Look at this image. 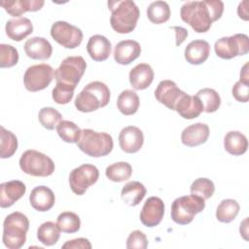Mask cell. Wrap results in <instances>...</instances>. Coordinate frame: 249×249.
<instances>
[{"label":"cell","mask_w":249,"mask_h":249,"mask_svg":"<svg viewBox=\"0 0 249 249\" xmlns=\"http://www.w3.org/2000/svg\"><path fill=\"white\" fill-rule=\"evenodd\" d=\"M61 114L53 107H43L38 114L40 124L49 130H53L61 121Z\"/></svg>","instance_id":"obj_39"},{"label":"cell","mask_w":249,"mask_h":249,"mask_svg":"<svg viewBox=\"0 0 249 249\" xmlns=\"http://www.w3.org/2000/svg\"><path fill=\"white\" fill-rule=\"evenodd\" d=\"M164 214V203L158 196L149 197L140 212V221L141 223L149 228L158 226Z\"/></svg>","instance_id":"obj_13"},{"label":"cell","mask_w":249,"mask_h":249,"mask_svg":"<svg viewBox=\"0 0 249 249\" xmlns=\"http://www.w3.org/2000/svg\"><path fill=\"white\" fill-rule=\"evenodd\" d=\"M29 229L28 218L21 212L9 214L3 223L4 245L9 249H19L26 241V232Z\"/></svg>","instance_id":"obj_4"},{"label":"cell","mask_w":249,"mask_h":249,"mask_svg":"<svg viewBox=\"0 0 249 249\" xmlns=\"http://www.w3.org/2000/svg\"><path fill=\"white\" fill-rule=\"evenodd\" d=\"M132 167L126 161H119L110 164L106 167L105 175L113 182H124L130 178Z\"/></svg>","instance_id":"obj_35"},{"label":"cell","mask_w":249,"mask_h":249,"mask_svg":"<svg viewBox=\"0 0 249 249\" xmlns=\"http://www.w3.org/2000/svg\"><path fill=\"white\" fill-rule=\"evenodd\" d=\"M20 169L34 177H47L53 173L54 162L47 155L36 150H26L19 159Z\"/></svg>","instance_id":"obj_7"},{"label":"cell","mask_w":249,"mask_h":249,"mask_svg":"<svg viewBox=\"0 0 249 249\" xmlns=\"http://www.w3.org/2000/svg\"><path fill=\"white\" fill-rule=\"evenodd\" d=\"M18 138L4 126L0 127V158H11L18 149Z\"/></svg>","instance_id":"obj_34"},{"label":"cell","mask_w":249,"mask_h":249,"mask_svg":"<svg viewBox=\"0 0 249 249\" xmlns=\"http://www.w3.org/2000/svg\"><path fill=\"white\" fill-rule=\"evenodd\" d=\"M18 61V52L12 45H0V67L10 68L15 66Z\"/></svg>","instance_id":"obj_41"},{"label":"cell","mask_w":249,"mask_h":249,"mask_svg":"<svg viewBox=\"0 0 249 249\" xmlns=\"http://www.w3.org/2000/svg\"><path fill=\"white\" fill-rule=\"evenodd\" d=\"M191 194L202 197L204 200L210 198L215 191L214 183L208 178H197L196 179L190 188Z\"/></svg>","instance_id":"obj_38"},{"label":"cell","mask_w":249,"mask_h":249,"mask_svg":"<svg viewBox=\"0 0 249 249\" xmlns=\"http://www.w3.org/2000/svg\"><path fill=\"white\" fill-rule=\"evenodd\" d=\"M214 51L223 59H231L237 55H244L249 52L248 36L237 33L230 37H222L215 42Z\"/></svg>","instance_id":"obj_8"},{"label":"cell","mask_w":249,"mask_h":249,"mask_svg":"<svg viewBox=\"0 0 249 249\" xmlns=\"http://www.w3.org/2000/svg\"><path fill=\"white\" fill-rule=\"evenodd\" d=\"M5 30L11 40L19 42L33 32V24L27 18H12L6 22Z\"/></svg>","instance_id":"obj_24"},{"label":"cell","mask_w":249,"mask_h":249,"mask_svg":"<svg viewBox=\"0 0 249 249\" xmlns=\"http://www.w3.org/2000/svg\"><path fill=\"white\" fill-rule=\"evenodd\" d=\"M60 230L56 224L48 221L43 223L37 230V238L46 246L54 245L60 236Z\"/></svg>","instance_id":"obj_30"},{"label":"cell","mask_w":249,"mask_h":249,"mask_svg":"<svg viewBox=\"0 0 249 249\" xmlns=\"http://www.w3.org/2000/svg\"><path fill=\"white\" fill-rule=\"evenodd\" d=\"M146 195L145 186L138 181H131L126 183L122 191L121 196L122 199L129 206L138 205Z\"/></svg>","instance_id":"obj_28"},{"label":"cell","mask_w":249,"mask_h":249,"mask_svg":"<svg viewBox=\"0 0 249 249\" xmlns=\"http://www.w3.org/2000/svg\"><path fill=\"white\" fill-rule=\"evenodd\" d=\"M87 68L85 59L80 56H68L62 60L54 71L56 83H63L76 87Z\"/></svg>","instance_id":"obj_9"},{"label":"cell","mask_w":249,"mask_h":249,"mask_svg":"<svg viewBox=\"0 0 249 249\" xmlns=\"http://www.w3.org/2000/svg\"><path fill=\"white\" fill-rule=\"evenodd\" d=\"M56 225L62 232L74 233L80 230L81 220L76 213L71 211H64L58 215Z\"/></svg>","instance_id":"obj_37"},{"label":"cell","mask_w":249,"mask_h":249,"mask_svg":"<svg viewBox=\"0 0 249 249\" xmlns=\"http://www.w3.org/2000/svg\"><path fill=\"white\" fill-rule=\"evenodd\" d=\"M108 7L111 10V27L117 33L126 34L134 30L140 12L133 1H109Z\"/></svg>","instance_id":"obj_2"},{"label":"cell","mask_w":249,"mask_h":249,"mask_svg":"<svg viewBox=\"0 0 249 249\" xmlns=\"http://www.w3.org/2000/svg\"><path fill=\"white\" fill-rule=\"evenodd\" d=\"M141 53L140 44L134 40H124L119 42L114 49V59L117 63L127 65L134 61Z\"/></svg>","instance_id":"obj_17"},{"label":"cell","mask_w":249,"mask_h":249,"mask_svg":"<svg viewBox=\"0 0 249 249\" xmlns=\"http://www.w3.org/2000/svg\"><path fill=\"white\" fill-rule=\"evenodd\" d=\"M183 93L184 91L177 87L175 82L171 80H163L159 83L155 90V97L168 109L174 110L177 101Z\"/></svg>","instance_id":"obj_15"},{"label":"cell","mask_w":249,"mask_h":249,"mask_svg":"<svg viewBox=\"0 0 249 249\" xmlns=\"http://www.w3.org/2000/svg\"><path fill=\"white\" fill-rule=\"evenodd\" d=\"M248 63L246 62L244 64V66L242 67L241 71H240V81H243V82H246V83H249V75H248Z\"/></svg>","instance_id":"obj_48"},{"label":"cell","mask_w":249,"mask_h":249,"mask_svg":"<svg viewBox=\"0 0 249 249\" xmlns=\"http://www.w3.org/2000/svg\"><path fill=\"white\" fill-rule=\"evenodd\" d=\"M182 118L192 120L203 112V106L196 95L187 94L185 91L177 101L174 109Z\"/></svg>","instance_id":"obj_18"},{"label":"cell","mask_w":249,"mask_h":249,"mask_svg":"<svg viewBox=\"0 0 249 249\" xmlns=\"http://www.w3.org/2000/svg\"><path fill=\"white\" fill-rule=\"evenodd\" d=\"M54 71L47 63L29 66L23 76V84L28 91L35 92L45 89L53 81Z\"/></svg>","instance_id":"obj_10"},{"label":"cell","mask_w":249,"mask_h":249,"mask_svg":"<svg viewBox=\"0 0 249 249\" xmlns=\"http://www.w3.org/2000/svg\"><path fill=\"white\" fill-rule=\"evenodd\" d=\"M63 249H90L91 244L89 241V239L84 238V237H79L75 238L72 240L66 241L62 246Z\"/></svg>","instance_id":"obj_44"},{"label":"cell","mask_w":249,"mask_h":249,"mask_svg":"<svg viewBox=\"0 0 249 249\" xmlns=\"http://www.w3.org/2000/svg\"><path fill=\"white\" fill-rule=\"evenodd\" d=\"M223 12L224 3L220 0L188 1L182 5L180 17L196 32L204 33L222 17Z\"/></svg>","instance_id":"obj_1"},{"label":"cell","mask_w":249,"mask_h":249,"mask_svg":"<svg viewBox=\"0 0 249 249\" xmlns=\"http://www.w3.org/2000/svg\"><path fill=\"white\" fill-rule=\"evenodd\" d=\"M224 148L232 156H241L247 151L248 140L240 131H229L224 138Z\"/></svg>","instance_id":"obj_27"},{"label":"cell","mask_w":249,"mask_h":249,"mask_svg":"<svg viewBox=\"0 0 249 249\" xmlns=\"http://www.w3.org/2000/svg\"><path fill=\"white\" fill-rule=\"evenodd\" d=\"M247 222H248V218H245L244 221L240 224V228H239V231H240V234L244 237L245 240H247V233H248V226H247Z\"/></svg>","instance_id":"obj_47"},{"label":"cell","mask_w":249,"mask_h":249,"mask_svg":"<svg viewBox=\"0 0 249 249\" xmlns=\"http://www.w3.org/2000/svg\"><path fill=\"white\" fill-rule=\"evenodd\" d=\"M171 28L176 32V46H180L188 36V30L181 26H172Z\"/></svg>","instance_id":"obj_45"},{"label":"cell","mask_w":249,"mask_h":249,"mask_svg":"<svg viewBox=\"0 0 249 249\" xmlns=\"http://www.w3.org/2000/svg\"><path fill=\"white\" fill-rule=\"evenodd\" d=\"M99 177V171L95 165L85 163L74 168L69 174V185L72 192L82 196L95 184Z\"/></svg>","instance_id":"obj_11"},{"label":"cell","mask_w":249,"mask_h":249,"mask_svg":"<svg viewBox=\"0 0 249 249\" xmlns=\"http://www.w3.org/2000/svg\"><path fill=\"white\" fill-rule=\"evenodd\" d=\"M77 145L86 155L92 158H100L112 152L114 142L112 136L107 132H97L85 128L82 130Z\"/></svg>","instance_id":"obj_5"},{"label":"cell","mask_w":249,"mask_h":249,"mask_svg":"<svg viewBox=\"0 0 249 249\" xmlns=\"http://www.w3.org/2000/svg\"><path fill=\"white\" fill-rule=\"evenodd\" d=\"M144 135L140 128L134 125L124 127L119 135V144L122 151L127 154L137 153L143 146Z\"/></svg>","instance_id":"obj_14"},{"label":"cell","mask_w":249,"mask_h":249,"mask_svg":"<svg viewBox=\"0 0 249 249\" xmlns=\"http://www.w3.org/2000/svg\"><path fill=\"white\" fill-rule=\"evenodd\" d=\"M129 83L134 89H147L154 80V71L147 63H139L129 72Z\"/></svg>","instance_id":"obj_26"},{"label":"cell","mask_w":249,"mask_h":249,"mask_svg":"<svg viewBox=\"0 0 249 249\" xmlns=\"http://www.w3.org/2000/svg\"><path fill=\"white\" fill-rule=\"evenodd\" d=\"M209 127L203 123H196L184 128L181 142L188 147H196L205 143L209 137Z\"/></svg>","instance_id":"obj_19"},{"label":"cell","mask_w":249,"mask_h":249,"mask_svg":"<svg viewBox=\"0 0 249 249\" xmlns=\"http://www.w3.org/2000/svg\"><path fill=\"white\" fill-rule=\"evenodd\" d=\"M74 86L63 84V83H56L55 87L52 91L53 99L57 104H67L69 103L73 96H74Z\"/></svg>","instance_id":"obj_40"},{"label":"cell","mask_w":249,"mask_h":249,"mask_svg":"<svg viewBox=\"0 0 249 249\" xmlns=\"http://www.w3.org/2000/svg\"><path fill=\"white\" fill-rule=\"evenodd\" d=\"M147 17L152 23L161 24L170 18V8L165 1L152 2L147 9Z\"/></svg>","instance_id":"obj_31"},{"label":"cell","mask_w":249,"mask_h":249,"mask_svg":"<svg viewBox=\"0 0 249 249\" xmlns=\"http://www.w3.org/2000/svg\"><path fill=\"white\" fill-rule=\"evenodd\" d=\"M239 208L240 206L236 200L231 198L224 199L219 203L216 209V218L219 222L231 223L236 218Z\"/></svg>","instance_id":"obj_32"},{"label":"cell","mask_w":249,"mask_h":249,"mask_svg":"<svg viewBox=\"0 0 249 249\" xmlns=\"http://www.w3.org/2000/svg\"><path fill=\"white\" fill-rule=\"evenodd\" d=\"M31 206L40 212H45L53 208L55 202L53 192L46 186L35 187L29 196Z\"/></svg>","instance_id":"obj_21"},{"label":"cell","mask_w":249,"mask_h":249,"mask_svg":"<svg viewBox=\"0 0 249 249\" xmlns=\"http://www.w3.org/2000/svg\"><path fill=\"white\" fill-rule=\"evenodd\" d=\"M24 52L26 55L32 59L46 60L51 57L53 47L44 37H32L25 42Z\"/></svg>","instance_id":"obj_20"},{"label":"cell","mask_w":249,"mask_h":249,"mask_svg":"<svg viewBox=\"0 0 249 249\" xmlns=\"http://www.w3.org/2000/svg\"><path fill=\"white\" fill-rule=\"evenodd\" d=\"M111 42L103 35H93L89 39L87 52L94 61H104L111 54Z\"/></svg>","instance_id":"obj_22"},{"label":"cell","mask_w":249,"mask_h":249,"mask_svg":"<svg viewBox=\"0 0 249 249\" xmlns=\"http://www.w3.org/2000/svg\"><path fill=\"white\" fill-rule=\"evenodd\" d=\"M140 105L139 97L134 90H123L117 99V107L124 116H130L137 112Z\"/></svg>","instance_id":"obj_29"},{"label":"cell","mask_w":249,"mask_h":249,"mask_svg":"<svg viewBox=\"0 0 249 249\" xmlns=\"http://www.w3.org/2000/svg\"><path fill=\"white\" fill-rule=\"evenodd\" d=\"M26 187L19 180L4 182L0 185V206L8 208L23 196Z\"/></svg>","instance_id":"obj_16"},{"label":"cell","mask_w":249,"mask_h":249,"mask_svg":"<svg viewBox=\"0 0 249 249\" xmlns=\"http://www.w3.org/2000/svg\"><path fill=\"white\" fill-rule=\"evenodd\" d=\"M205 207V200L196 195L177 197L171 205V219L179 225L190 224Z\"/></svg>","instance_id":"obj_6"},{"label":"cell","mask_w":249,"mask_h":249,"mask_svg":"<svg viewBox=\"0 0 249 249\" xmlns=\"http://www.w3.org/2000/svg\"><path fill=\"white\" fill-rule=\"evenodd\" d=\"M58 136L67 143H77L81 137L82 129L73 122L61 120L56 125Z\"/></svg>","instance_id":"obj_36"},{"label":"cell","mask_w":249,"mask_h":249,"mask_svg":"<svg viewBox=\"0 0 249 249\" xmlns=\"http://www.w3.org/2000/svg\"><path fill=\"white\" fill-rule=\"evenodd\" d=\"M0 4L10 16L20 17L26 12L41 10L45 2L43 0H2Z\"/></svg>","instance_id":"obj_23"},{"label":"cell","mask_w":249,"mask_h":249,"mask_svg":"<svg viewBox=\"0 0 249 249\" xmlns=\"http://www.w3.org/2000/svg\"><path fill=\"white\" fill-rule=\"evenodd\" d=\"M210 53V45L205 40H194L185 49V59L193 65H199L206 61Z\"/></svg>","instance_id":"obj_25"},{"label":"cell","mask_w":249,"mask_h":249,"mask_svg":"<svg viewBox=\"0 0 249 249\" xmlns=\"http://www.w3.org/2000/svg\"><path fill=\"white\" fill-rule=\"evenodd\" d=\"M232 96L238 102H247L249 99V83L243 81H237L231 89Z\"/></svg>","instance_id":"obj_43"},{"label":"cell","mask_w":249,"mask_h":249,"mask_svg":"<svg viewBox=\"0 0 249 249\" xmlns=\"http://www.w3.org/2000/svg\"><path fill=\"white\" fill-rule=\"evenodd\" d=\"M110 101L109 88L102 82L88 84L75 99V107L83 113L93 112L105 107Z\"/></svg>","instance_id":"obj_3"},{"label":"cell","mask_w":249,"mask_h":249,"mask_svg":"<svg viewBox=\"0 0 249 249\" xmlns=\"http://www.w3.org/2000/svg\"><path fill=\"white\" fill-rule=\"evenodd\" d=\"M53 39L66 49H75L83 41V32L80 28L66 21L58 20L51 27Z\"/></svg>","instance_id":"obj_12"},{"label":"cell","mask_w":249,"mask_h":249,"mask_svg":"<svg viewBox=\"0 0 249 249\" xmlns=\"http://www.w3.org/2000/svg\"><path fill=\"white\" fill-rule=\"evenodd\" d=\"M196 96H197L200 100L203 106V111L206 113L216 112L221 105V97L213 89H201L196 92Z\"/></svg>","instance_id":"obj_33"},{"label":"cell","mask_w":249,"mask_h":249,"mask_svg":"<svg viewBox=\"0 0 249 249\" xmlns=\"http://www.w3.org/2000/svg\"><path fill=\"white\" fill-rule=\"evenodd\" d=\"M148 246V240L144 232L141 231H133L126 239V248L128 249H145Z\"/></svg>","instance_id":"obj_42"},{"label":"cell","mask_w":249,"mask_h":249,"mask_svg":"<svg viewBox=\"0 0 249 249\" xmlns=\"http://www.w3.org/2000/svg\"><path fill=\"white\" fill-rule=\"evenodd\" d=\"M247 4V1H243L238 5L237 8V14L239 16L240 18L244 19V20H248V13H247V8L245 7V5Z\"/></svg>","instance_id":"obj_46"}]
</instances>
